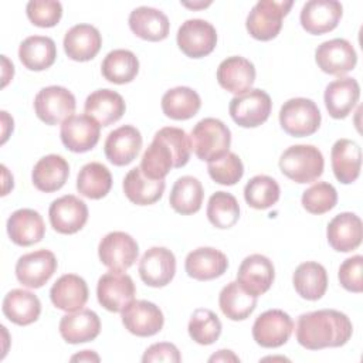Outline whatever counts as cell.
Instances as JSON below:
<instances>
[{"label":"cell","mask_w":363,"mask_h":363,"mask_svg":"<svg viewBox=\"0 0 363 363\" xmlns=\"http://www.w3.org/2000/svg\"><path fill=\"white\" fill-rule=\"evenodd\" d=\"M352 333L353 326L347 315L335 309L306 312L296 322V340L309 350L343 346Z\"/></svg>","instance_id":"6da1fadb"},{"label":"cell","mask_w":363,"mask_h":363,"mask_svg":"<svg viewBox=\"0 0 363 363\" xmlns=\"http://www.w3.org/2000/svg\"><path fill=\"white\" fill-rule=\"evenodd\" d=\"M323 155L313 145L289 146L279 157L281 172L295 183H312L323 173Z\"/></svg>","instance_id":"7a4b0ae2"},{"label":"cell","mask_w":363,"mask_h":363,"mask_svg":"<svg viewBox=\"0 0 363 363\" xmlns=\"http://www.w3.org/2000/svg\"><path fill=\"white\" fill-rule=\"evenodd\" d=\"M191 150L200 160L211 162L224 156L231 145V132L224 122L216 118L199 121L190 135Z\"/></svg>","instance_id":"3957f363"},{"label":"cell","mask_w":363,"mask_h":363,"mask_svg":"<svg viewBox=\"0 0 363 363\" xmlns=\"http://www.w3.org/2000/svg\"><path fill=\"white\" fill-rule=\"evenodd\" d=\"M320 111L308 98H291L281 106V128L291 136L303 138L313 135L320 126Z\"/></svg>","instance_id":"277c9868"},{"label":"cell","mask_w":363,"mask_h":363,"mask_svg":"<svg viewBox=\"0 0 363 363\" xmlns=\"http://www.w3.org/2000/svg\"><path fill=\"white\" fill-rule=\"evenodd\" d=\"M292 1L261 0L250 11L245 27L251 37L259 41L275 38L282 27V18L292 7Z\"/></svg>","instance_id":"5b68a950"},{"label":"cell","mask_w":363,"mask_h":363,"mask_svg":"<svg viewBox=\"0 0 363 363\" xmlns=\"http://www.w3.org/2000/svg\"><path fill=\"white\" fill-rule=\"evenodd\" d=\"M271 109V96L258 88L235 95L230 101L228 106L233 121L242 128H255L262 125L269 118Z\"/></svg>","instance_id":"8992f818"},{"label":"cell","mask_w":363,"mask_h":363,"mask_svg":"<svg viewBox=\"0 0 363 363\" xmlns=\"http://www.w3.org/2000/svg\"><path fill=\"white\" fill-rule=\"evenodd\" d=\"M77 102L71 91L64 86H45L34 98V111L47 125H58L72 116Z\"/></svg>","instance_id":"52a82bcc"},{"label":"cell","mask_w":363,"mask_h":363,"mask_svg":"<svg viewBox=\"0 0 363 363\" xmlns=\"http://www.w3.org/2000/svg\"><path fill=\"white\" fill-rule=\"evenodd\" d=\"M138 254V242L132 235L123 231H112L106 234L98 245L99 259L111 271L125 272L133 265Z\"/></svg>","instance_id":"ba28073f"},{"label":"cell","mask_w":363,"mask_h":363,"mask_svg":"<svg viewBox=\"0 0 363 363\" xmlns=\"http://www.w3.org/2000/svg\"><path fill=\"white\" fill-rule=\"evenodd\" d=\"M177 45L190 58L208 55L217 44L214 26L201 18L186 20L177 30Z\"/></svg>","instance_id":"9c48e42d"},{"label":"cell","mask_w":363,"mask_h":363,"mask_svg":"<svg viewBox=\"0 0 363 363\" xmlns=\"http://www.w3.org/2000/svg\"><path fill=\"white\" fill-rule=\"evenodd\" d=\"M136 288L128 274L109 271L98 279V302L109 312H122L135 301Z\"/></svg>","instance_id":"30bf717a"},{"label":"cell","mask_w":363,"mask_h":363,"mask_svg":"<svg viewBox=\"0 0 363 363\" xmlns=\"http://www.w3.org/2000/svg\"><path fill=\"white\" fill-rule=\"evenodd\" d=\"M294 330V320L281 309L262 312L252 325V337L262 347H279L288 342Z\"/></svg>","instance_id":"8fae6325"},{"label":"cell","mask_w":363,"mask_h":363,"mask_svg":"<svg viewBox=\"0 0 363 363\" xmlns=\"http://www.w3.org/2000/svg\"><path fill=\"white\" fill-rule=\"evenodd\" d=\"M58 262L50 250H37L24 254L16 264V277L23 286L41 288L57 271Z\"/></svg>","instance_id":"7c38bea8"},{"label":"cell","mask_w":363,"mask_h":363,"mask_svg":"<svg viewBox=\"0 0 363 363\" xmlns=\"http://www.w3.org/2000/svg\"><path fill=\"white\" fill-rule=\"evenodd\" d=\"M101 125L91 116L72 115L61 125L60 136L64 146L75 153H84L94 149L99 140Z\"/></svg>","instance_id":"4fadbf2b"},{"label":"cell","mask_w":363,"mask_h":363,"mask_svg":"<svg viewBox=\"0 0 363 363\" xmlns=\"http://www.w3.org/2000/svg\"><path fill=\"white\" fill-rule=\"evenodd\" d=\"M315 61L323 72L340 77L356 67L357 54L347 40L333 38L318 45Z\"/></svg>","instance_id":"5bb4252c"},{"label":"cell","mask_w":363,"mask_h":363,"mask_svg":"<svg viewBox=\"0 0 363 363\" xmlns=\"http://www.w3.org/2000/svg\"><path fill=\"white\" fill-rule=\"evenodd\" d=\"M51 227L60 234L78 233L88 220L86 204L72 194L54 200L48 210Z\"/></svg>","instance_id":"9a60e30c"},{"label":"cell","mask_w":363,"mask_h":363,"mask_svg":"<svg viewBox=\"0 0 363 363\" xmlns=\"http://www.w3.org/2000/svg\"><path fill=\"white\" fill-rule=\"evenodd\" d=\"M176 274L174 254L164 247L149 248L139 261L140 279L153 288L167 285Z\"/></svg>","instance_id":"2e32d148"},{"label":"cell","mask_w":363,"mask_h":363,"mask_svg":"<svg viewBox=\"0 0 363 363\" xmlns=\"http://www.w3.org/2000/svg\"><path fill=\"white\" fill-rule=\"evenodd\" d=\"M343 7L336 0H311L301 10V24L309 34L319 35L337 27Z\"/></svg>","instance_id":"e0dca14e"},{"label":"cell","mask_w":363,"mask_h":363,"mask_svg":"<svg viewBox=\"0 0 363 363\" xmlns=\"http://www.w3.org/2000/svg\"><path fill=\"white\" fill-rule=\"evenodd\" d=\"M122 323L132 335L147 337L162 330L164 318L153 302L133 301L122 311Z\"/></svg>","instance_id":"ac0fdd59"},{"label":"cell","mask_w":363,"mask_h":363,"mask_svg":"<svg viewBox=\"0 0 363 363\" xmlns=\"http://www.w3.org/2000/svg\"><path fill=\"white\" fill-rule=\"evenodd\" d=\"M275 278L272 261L261 254H251L245 257L238 268L237 281L250 294L259 296L265 294Z\"/></svg>","instance_id":"d6986e66"},{"label":"cell","mask_w":363,"mask_h":363,"mask_svg":"<svg viewBox=\"0 0 363 363\" xmlns=\"http://www.w3.org/2000/svg\"><path fill=\"white\" fill-rule=\"evenodd\" d=\"M140 147L142 135L132 125H123L109 132L104 143L105 156L115 166H126L132 163Z\"/></svg>","instance_id":"ffe728a7"},{"label":"cell","mask_w":363,"mask_h":363,"mask_svg":"<svg viewBox=\"0 0 363 363\" xmlns=\"http://www.w3.org/2000/svg\"><path fill=\"white\" fill-rule=\"evenodd\" d=\"M329 245L339 252H350L362 244L363 225L354 213H340L335 216L326 228Z\"/></svg>","instance_id":"44dd1931"},{"label":"cell","mask_w":363,"mask_h":363,"mask_svg":"<svg viewBox=\"0 0 363 363\" xmlns=\"http://www.w3.org/2000/svg\"><path fill=\"white\" fill-rule=\"evenodd\" d=\"M217 81L225 91L241 95L251 89L255 81V67L244 57H228L217 68Z\"/></svg>","instance_id":"7402d4cb"},{"label":"cell","mask_w":363,"mask_h":363,"mask_svg":"<svg viewBox=\"0 0 363 363\" xmlns=\"http://www.w3.org/2000/svg\"><path fill=\"white\" fill-rule=\"evenodd\" d=\"M186 272L197 281H210L221 277L228 268L224 252L213 247H200L187 254L184 261Z\"/></svg>","instance_id":"603a6c76"},{"label":"cell","mask_w":363,"mask_h":363,"mask_svg":"<svg viewBox=\"0 0 363 363\" xmlns=\"http://www.w3.org/2000/svg\"><path fill=\"white\" fill-rule=\"evenodd\" d=\"M7 234L14 244L28 247L43 240L45 234V224L38 211L20 208L9 217Z\"/></svg>","instance_id":"cb8c5ba5"},{"label":"cell","mask_w":363,"mask_h":363,"mask_svg":"<svg viewBox=\"0 0 363 363\" xmlns=\"http://www.w3.org/2000/svg\"><path fill=\"white\" fill-rule=\"evenodd\" d=\"M58 329L67 343H85L94 340L99 335L101 320L94 311L79 309L64 315L60 320Z\"/></svg>","instance_id":"d4e9b609"},{"label":"cell","mask_w":363,"mask_h":363,"mask_svg":"<svg viewBox=\"0 0 363 363\" xmlns=\"http://www.w3.org/2000/svg\"><path fill=\"white\" fill-rule=\"evenodd\" d=\"M125 109L126 105L122 95L108 88L89 94L84 105L85 113L94 118L101 126H109L118 122L123 116Z\"/></svg>","instance_id":"484cf974"},{"label":"cell","mask_w":363,"mask_h":363,"mask_svg":"<svg viewBox=\"0 0 363 363\" xmlns=\"http://www.w3.org/2000/svg\"><path fill=\"white\" fill-rule=\"evenodd\" d=\"M360 96V86L354 78L345 77L328 84L325 89V106L335 119L346 118L356 106Z\"/></svg>","instance_id":"4316f807"},{"label":"cell","mask_w":363,"mask_h":363,"mask_svg":"<svg viewBox=\"0 0 363 363\" xmlns=\"http://www.w3.org/2000/svg\"><path fill=\"white\" fill-rule=\"evenodd\" d=\"M50 298L55 308L75 312L82 309L88 301V285L79 275L65 274L51 286Z\"/></svg>","instance_id":"83f0119b"},{"label":"cell","mask_w":363,"mask_h":363,"mask_svg":"<svg viewBox=\"0 0 363 363\" xmlns=\"http://www.w3.org/2000/svg\"><path fill=\"white\" fill-rule=\"evenodd\" d=\"M102 37L91 24H77L71 27L64 37V50L68 58L74 61H89L101 50Z\"/></svg>","instance_id":"f1b7e54d"},{"label":"cell","mask_w":363,"mask_h":363,"mask_svg":"<svg viewBox=\"0 0 363 363\" xmlns=\"http://www.w3.org/2000/svg\"><path fill=\"white\" fill-rule=\"evenodd\" d=\"M128 21L132 33L142 40L162 41L169 35V18L157 9L140 6L130 11Z\"/></svg>","instance_id":"f546056e"},{"label":"cell","mask_w":363,"mask_h":363,"mask_svg":"<svg viewBox=\"0 0 363 363\" xmlns=\"http://www.w3.org/2000/svg\"><path fill=\"white\" fill-rule=\"evenodd\" d=\"M330 159L333 174L340 183L350 184L359 177L362 166V153L359 145L354 140H336L335 145L332 146Z\"/></svg>","instance_id":"4dcf8cb0"},{"label":"cell","mask_w":363,"mask_h":363,"mask_svg":"<svg viewBox=\"0 0 363 363\" xmlns=\"http://www.w3.org/2000/svg\"><path fill=\"white\" fill-rule=\"evenodd\" d=\"M69 176V164L60 155H47L33 167L31 179L35 189L44 193L60 190Z\"/></svg>","instance_id":"1f68e13d"},{"label":"cell","mask_w":363,"mask_h":363,"mask_svg":"<svg viewBox=\"0 0 363 363\" xmlns=\"http://www.w3.org/2000/svg\"><path fill=\"white\" fill-rule=\"evenodd\" d=\"M4 316L20 326L35 322L41 313V302L37 295L26 289H11L3 299Z\"/></svg>","instance_id":"d6a6232c"},{"label":"cell","mask_w":363,"mask_h":363,"mask_svg":"<svg viewBox=\"0 0 363 363\" xmlns=\"http://www.w3.org/2000/svg\"><path fill=\"white\" fill-rule=\"evenodd\" d=\"M164 179L155 180L147 177L140 167H133L123 179L125 196L138 206H149L156 203L164 191Z\"/></svg>","instance_id":"836d02e7"},{"label":"cell","mask_w":363,"mask_h":363,"mask_svg":"<svg viewBox=\"0 0 363 363\" xmlns=\"http://www.w3.org/2000/svg\"><path fill=\"white\" fill-rule=\"evenodd\" d=\"M292 282L299 296L308 301H318L328 289V274L325 267L319 262L306 261L298 265Z\"/></svg>","instance_id":"e575fe53"},{"label":"cell","mask_w":363,"mask_h":363,"mask_svg":"<svg viewBox=\"0 0 363 363\" xmlns=\"http://www.w3.org/2000/svg\"><path fill=\"white\" fill-rule=\"evenodd\" d=\"M21 64L31 71H43L50 68L57 58V47L52 38L45 35L27 37L18 48Z\"/></svg>","instance_id":"d590c367"},{"label":"cell","mask_w":363,"mask_h":363,"mask_svg":"<svg viewBox=\"0 0 363 363\" xmlns=\"http://www.w3.org/2000/svg\"><path fill=\"white\" fill-rule=\"evenodd\" d=\"M203 197L204 190L200 180L193 176H182L172 187L169 203L176 213L189 216L201 208Z\"/></svg>","instance_id":"8d00e7d4"},{"label":"cell","mask_w":363,"mask_h":363,"mask_svg":"<svg viewBox=\"0 0 363 363\" xmlns=\"http://www.w3.org/2000/svg\"><path fill=\"white\" fill-rule=\"evenodd\" d=\"M200 106V95L189 86L172 88L162 96L163 113L174 121H186L193 118L199 112Z\"/></svg>","instance_id":"74e56055"},{"label":"cell","mask_w":363,"mask_h":363,"mask_svg":"<svg viewBox=\"0 0 363 363\" xmlns=\"http://www.w3.org/2000/svg\"><path fill=\"white\" fill-rule=\"evenodd\" d=\"M221 312L231 320L247 319L257 306V296L245 291L238 281L227 284L218 296Z\"/></svg>","instance_id":"f35d334b"},{"label":"cell","mask_w":363,"mask_h":363,"mask_svg":"<svg viewBox=\"0 0 363 363\" xmlns=\"http://www.w3.org/2000/svg\"><path fill=\"white\" fill-rule=\"evenodd\" d=\"M102 75L113 84H128L135 79L139 72V60L129 50H113L106 54L101 65Z\"/></svg>","instance_id":"ab89813d"},{"label":"cell","mask_w":363,"mask_h":363,"mask_svg":"<svg viewBox=\"0 0 363 363\" xmlns=\"http://www.w3.org/2000/svg\"><path fill=\"white\" fill-rule=\"evenodd\" d=\"M112 187V176L106 166L91 162L82 166L77 177V189L84 197L99 200L105 197Z\"/></svg>","instance_id":"60d3db41"},{"label":"cell","mask_w":363,"mask_h":363,"mask_svg":"<svg viewBox=\"0 0 363 363\" xmlns=\"http://www.w3.org/2000/svg\"><path fill=\"white\" fill-rule=\"evenodd\" d=\"M139 167L147 177L163 180L170 169L176 167V162L169 146L155 135L152 143L147 146L142 156Z\"/></svg>","instance_id":"b9f144b4"},{"label":"cell","mask_w":363,"mask_h":363,"mask_svg":"<svg viewBox=\"0 0 363 363\" xmlns=\"http://www.w3.org/2000/svg\"><path fill=\"white\" fill-rule=\"evenodd\" d=\"M279 186L275 179L258 174L248 180L244 187V199L247 204L257 210H265L279 200Z\"/></svg>","instance_id":"7bdbcfd3"},{"label":"cell","mask_w":363,"mask_h":363,"mask_svg":"<svg viewBox=\"0 0 363 363\" xmlns=\"http://www.w3.org/2000/svg\"><path fill=\"white\" fill-rule=\"evenodd\" d=\"M240 217L237 199L227 191H216L207 204V218L216 228H230Z\"/></svg>","instance_id":"ee69618b"},{"label":"cell","mask_w":363,"mask_h":363,"mask_svg":"<svg viewBox=\"0 0 363 363\" xmlns=\"http://www.w3.org/2000/svg\"><path fill=\"white\" fill-rule=\"evenodd\" d=\"M189 335L199 345H211L221 335V322L210 309H196L189 320Z\"/></svg>","instance_id":"f6af8a7d"},{"label":"cell","mask_w":363,"mask_h":363,"mask_svg":"<svg viewBox=\"0 0 363 363\" xmlns=\"http://www.w3.org/2000/svg\"><path fill=\"white\" fill-rule=\"evenodd\" d=\"M337 203V191L328 182H318L302 194V206L311 214H323Z\"/></svg>","instance_id":"bcb514c9"},{"label":"cell","mask_w":363,"mask_h":363,"mask_svg":"<svg viewBox=\"0 0 363 363\" xmlns=\"http://www.w3.org/2000/svg\"><path fill=\"white\" fill-rule=\"evenodd\" d=\"M207 170L216 183L233 186L241 180L244 174V164L235 153L227 152L224 156L208 162Z\"/></svg>","instance_id":"7dc6e473"},{"label":"cell","mask_w":363,"mask_h":363,"mask_svg":"<svg viewBox=\"0 0 363 363\" xmlns=\"http://www.w3.org/2000/svg\"><path fill=\"white\" fill-rule=\"evenodd\" d=\"M155 135L160 138L172 150L176 162V169L187 164L191 153V143H190V136L183 129L174 128V126H166L157 130Z\"/></svg>","instance_id":"c3c4849f"},{"label":"cell","mask_w":363,"mask_h":363,"mask_svg":"<svg viewBox=\"0 0 363 363\" xmlns=\"http://www.w3.org/2000/svg\"><path fill=\"white\" fill-rule=\"evenodd\" d=\"M28 20L37 27H54L62 16V6L55 0H31L27 3Z\"/></svg>","instance_id":"681fc988"},{"label":"cell","mask_w":363,"mask_h":363,"mask_svg":"<svg viewBox=\"0 0 363 363\" xmlns=\"http://www.w3.org/2000/svg\"><path fill=\"white\" fill-rule=\"evenodd\" d=\"M362 269H363V257L353 255L342 262L339 267V282L340 285L350 292L360 294L363 291L362 282Z\"/></svg>","instance_id":"f907efd6"},{"label":"cell","mask_w":363,"mask_h":363,"mask_svg":"<svg viewBox=\"0 0 363 363\" xmlns=\"http://www.w3.org/2000/svg\"><path fill=\"white\" fill-rule=\"evenodd\" d=\"M143 363H150V362H170V363H179L182 362V356L179 349L173 343L167 342H160L149 346L143 356H142Z\"/></svg>","instance_id":"816d5d0a"},{"label":"cell","mask_w":363,"mask_h":363,"mask_svg":"<svg viewBox=\"0 0 363 363\" xmlns=\"http://www.w3.org/2000/svg\"><path fill=\"white\" fill-rule=\"evenodd\" d=\"M208 362H240V357L231 350H218L208 359Z\"/></svg>","instance_id":"f5cc1de1"},{"label":"cell","mask_w":363,"mask_h":363,"mask_svg":"<svg viewBox=\"0 0 363 363\" xmlns=\"http://www.w3.org/2000/svg\"><path fill=\"white\" fill-rule=\"evenodd\" d=\"M71 362H99V356L94 350H82L74 354Z\"/></svg>","instance_id":"db71d44e"},{"label":"cell","mask_w":363,"mask_h":363,"mask_svg":"<svg viewBox=\"0 0 363 363\" xmlns=\"http://www.w3.org/2000/svg\"><path fill=\"white\" fill-rule=\"evenodd\" d=\"M186 7H193V9H196V7H206V6H208L210 4V1L208 3H201V4H189V3H183Z\"/></svg>","instance_id":"11a10c76"}]
</instances>
